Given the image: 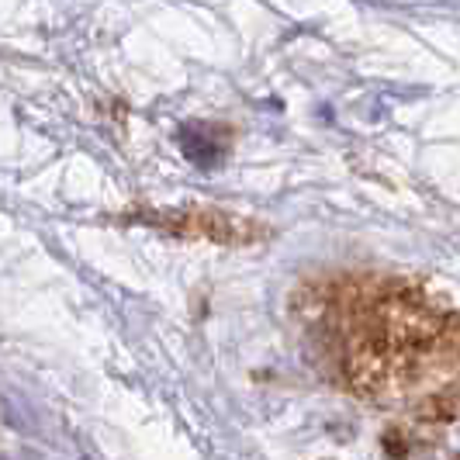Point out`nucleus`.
Listing matches in <instances>:
<instances>
[{
  "mask_svg": "<svg viewBox=\"0 0 460 460\" xmlns=\"http://www.w3.org/2000/svg\"><path fill=\"white\" fill-rule=\"evenodd\" d=\"M153 222L170 232H181V235H201V239H218V243H253L263 235L260 226L246 222V218H235V215H226V211H215V208L163 211Z\"/></svg>",
  "mask_w": 460,
  "mask_h": 460,
  "instance_id": "obj_1",
  "label": "nucleus"
},
{
  "mask_svg": "<svg viewBox=\"0 0 460 460\" xmlns=\"http://www.w3.org/2000/svg\"><path fill=\"white\" fill-rule=\"evenodd\" d=\"M457 460H460V457H457Z\"/></svg>",
  "mask_w": 460,
  "mask_h": 460,
  "instance_id": "obj_2",
  "label": "nucleus"
}]
</instances>
